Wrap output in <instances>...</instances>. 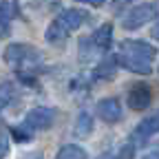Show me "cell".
I'll use <instances>...</instances> for the list:
<instances>
[{"mask_svg": "<svg viewBox=\"0 0 159 159\" xmlns=\"http://www.w3.org/2000/svg\"><path fill=\"white\" fill-rule=\"evenodd\" d=\"M157 51L148 44V42H142V40H124L119 44V55L115 57L124 69L133 71V73H142V75H148L152 71V60H155Z\"/></svg>", "mask_w": 159, "mask_h": 159, "instance_id": "6da1fadb", "label": "cell"}, {"mask_svg": "<svg viewBox=\"0 0 159 159\" xmlns=\"http://www.w3.org/2000/svg\"><path fill=\"white\" fill-rule=\"evenodd\" d=\"M5 62L16 71L25 73L29 69H35V64L40 62V53L29 44H9L5 49Z\"/></svg>", "mask_w": 159, "mask_h": 159, "instance_id": "7a4b0ae2", "label": "cell"}, {"mask_svg": "<svg viewBox=\"0 0 159 159\" xmlns=\"http://www.w3.org/2000/svg\"><path fill=\"white\" fill-rule=\"evenodd\" d=\"M53 119H55V111L49 108V106H35L27 113L25 117V128L31 133V130H47L53 126Z\"/></svg>", "mask_w": 159, "mask_h": 159, "instance_id": "3957f363", "label": "cell"}, {"mask_svg": "<svg viewBox=\"0 0 159 159\" xmlns=\"http://www.w3.org/2000/svg\"><path fill=\"white\" fill-rule=\"evenodd\" d=\"M155 16H157V7L155 5H148V2L146 5H137L122 18V25H124V29H139L142 25L150 22Z\"/></svg>", "mask_w": 159, "mask_h": 159, "instance_id": "277c9868", "label": "cell"}, {"mask_svg": "<svg viewBox=\"0 0 159 159\" xmlns=\"http://www.w3.org/2000/svg\"><path fill=\"white\" fill-rule=\"evenodd\" d=\"M152 102V91L148 84H133V89L128 91V104L133 111H144L148 108V104Z\"/></svg>", "mask_w": 159, "mask_h": 159, "instance_id": "5b68a950", "label": "cell"}, {"mask_svg": "<svg viewBox=\"0 0 159 159\" xmlns=\"http://www.w3.org/2000/svg\"><path fill=\"white\" fill-rule=\"evenodd\" d=\"M84 20H86V13L84 11H80V9H64L62 13L55 18V22L62 27L66 33H71V31H75V29L82 27Z\"/></svg>", "mask_w": 159, "mask_h": 159, "instance_id": "8992f818", "label": "cell"}, {"mask_svg": "<svg viewBox=\"0 0 159 159\" xmlns=\"http://www.w3.org/2000/svg\"><path fill=\"white\" fill-rule=\"evenodd\" d=\"M97 113L104 122L115 124V122H119V117H122V104H119L115 97H106L97 104Z\"/></svg>", "mask_w": 159, "mask_h": 159, "instance_id": "52a82bcc", "label": "cell"}, {"mask_svg": "<svg viewBox=\"0 0 159 159\" xmlns=\"http://www.w3.org/2000/svg\"><path fill=\"white\" fill-rule=\"evenodd\" d=\"M155 133H159V111L152 113L150 117H146L144 122L135 128V135H133V137L137 139V142H144V139H148V137L155 135Z\"/></svg>", "mask_w": 159, "mask_h": 159, "instance_id": "ba28073f", "label": "cell"}, {"mask_svg": "<svg viewBox=\"0 0 159 159\" xmlns=\"http://www.w3.org/2000/svg\"><path fill=\"white\" fill-rule=\"evenodd\" d=\"M91 42H93V47L95 49H99V51H108V47H111V42H113V25H102L93 35H91Z\"/></svg>", "mask_w": 159, "mask_h": 159, "instance_id": "9c48e42d", "label": "cell"}, {"mask_svg": "<svg viewBox=\"0 0 159 159\" xmlns=\"http://www.w3.org/2000/svg\"><path fill=\"white\" fill-rule=\"evenodd\" d=\"M93 133V117L89 111H82L77 115V122H75V135L77 137H89Z\"/></svg>", "mask_w": 159, "mask_h": 159, "instance_id": "30bf717a", "label": "cell"}, {"mask_svg": "<svg viewBox=\"0 0 159 159\" xmlns=\"http://www.w3.org/2000/svg\"><path fill=\"white\" fill-rule=\"evenodd\" d=\"M55 159H86V152L80 146H75V144H66V146L60 148Z\"/></svg>", "mask_w": 159, "mask_h": 159, "instance_id": "8fae6325", "label": "cell"}, {"mask_svg": "<svg viewBox=\"0 0 159 159\" xmlns=\"http://www.w3.org/2000/svg\"><path fill=\"white\" fill-rule=\"evenodd\" d=\"M66 31L62 29V27H60L57 22H55V20H53V22L49 25V29H47V42H51V44H57V42H64V40H66Z\"/></svg>", "mask_w": 159, "mask_h": 159, "instance_id": "7c38bea8", "label": "cell"}, {"mask_svg": "<svg viewBox=\"0 0 159 159\" xmlns=\"http://www.w3.org/2000/svg\"><path fill=\"white\" fill-rule=\"evenodd\" d=\"M115 64H117V60H115V57H108L106 62H102V64L95 69V77H97V80H104V77L111 80V77L115 75Z\"/></svg>", "mask_w": 159, "mask_h": 159, "instance_id": "4fadbf2b", "label": "cell"}, {"mask_svg": "<svg viewBox=\"0 0 159 159\" xmlns=\"http://www.w3.org/2000/svg\"><path fill=\"white\" fill-rule=\"evenodd\" d=\"M9 33H11V18H7L0 11V38H7Z\"/></svg>", "mask_w": 159, "mask_h": 159, "instance_id": "5bb4252c", "label": "cell"}, {"mask_svg": "<svg viewBox=\"0 0 159 159\" xmlns=\"http://www.w3.org/2000/svg\"><path fill=\"white\" fill-rule=\"evenodd\" d=\"M135 157V146L133 144H124L117 152V159H133Z\"/></svg>", "mask_w": 159, "mask_h": 159, "instance_id": "9a60e30c", "label": "cell"}, {"mask_svg": "<svg viewBox=\"0 0 159 159\" xmlns=\"http://www.w3.org/2000/svg\"><path fill=\"white\" fill-rule=\"evenodd\" d=\"M11 133H13V137H16V142H22V144H25V142H29V137H31V135H29V133H25L22 128H13Z\"/></svg>", "mask_w": 159, "mask_h": 159, "instance_id": "2e32d148", "label": "cell"}, {"mask_svg": "<svg viewBox=\"0 0 159 159\" xmlns=\"http://www.w3.org/2000/svg\"><path fill=\"white\" fill-rule=\"evenodd\" d=\"M144 159H159V148H152V150H148Z\"/></svg>", "mask_w": 159, "mask_h": 159, "instance_id": "e0dca14e", "label": "cell"}, {"mask_svg": "<svg viewBox=\"0 0 159 159\" xmlns=\"http://www.w3.org/2000/svg\"><path fill=\"white\" fill-rule=\"evenodd\" d=\"M5 157H7V142L0 139V159H5Z\"/></svg>", "mask_w": 159, "mask_h": 159, "instance_id": "ac0fdd59", "label": "cell"}, {"mask_svg": "<svg viewBox=\"0 0 159 159\" xmlns=\"http://www.w3.org/2000/svg\"><path fill=\"white\" fill-rule=\"evenodd\" d=\"M150 33H152V38H155V40H159V22L152 27V31H150Z\"/></svg>", "mask_w": 159, "mask_h": 159, "instance_id": "d6986e66", "label": "cell"}, {"mask_svg": "<svg viewBox=\"0 0 159 159\" xmlns=\"http://www.w3.org/2000/svg\"><path fill=\"white\" fill-rule=\"evenodd\" d=\"M130 0H117V5H115V11H119V7H124V5H128Z\"/></svg>", "mask_w": 159, "mask_h": 159, "instance_id": "ffe728a7", "label": "cell"}, {"mask_svg": "<svg viewBox=\"0 0 159 159\" xmlns=\"http://www.w3.org/2000/svg\"><path fill=\"white\" fill-rule=\"evenodd\" d=\"M102 2H106V0H91V5H95V7H97V5H102Z\"/></svg>", "mask_w": 159, "mask_h": 159, "instance_id": "44dd1931", "label": "cell"}, {"mask_svg": "<svg viewBox=\"0 0 159 159\" xmlns=\"http://www.w3.org/2000/svg\"><path fill=\"white\" fill-rule=\"evenodd\" d=\"M97 159H113V157H111V155H108V152H106V155H99V157H97Z\"/></svg>", "mask_w": 159, "mask_h": 159, "instance_id": "7402d4cb", "label": "cell"}, {"mask_svg": "<svg viewBox=\"0 0 159 159\" xmlns=\"http://www.w3.org/2000/svg\"><path fill=\"white\" fill-rule=\"evenodd\" d=\"M77 2H91V0H77Z\"/></svg>", "mask_w": 159, "mask_h": 159, "instance_id": "603a6c76", "label": "cell"}]
</instances>
